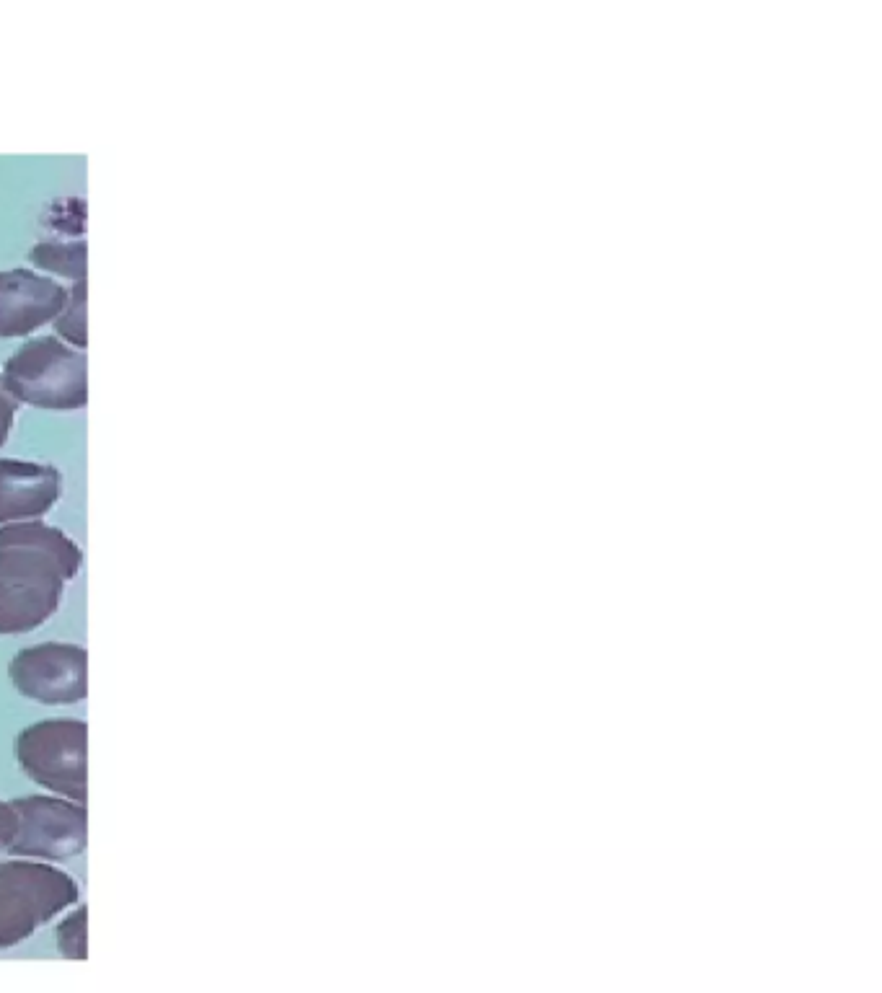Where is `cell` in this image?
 <instances>
[{
  "mask_svg": "<svg viewBox=\"0 0 882 993\" xmlns=\"http://www.w3.org/2000/svg\"><path fill=\"white\" fill-rule=\"evenodd\" d=\"M68 290L32 269H0V337H24L55 321Z\"/></svg>",
  "mask_w": 882,
  "mask_h": 993,
  "instance_id": "7",
  "label": "cell"
},
{
  "mask_svg": "<svg viewBox=\"0 0 882 993\" xmlns=\"http://www.w3.org/2000/svg\"><path fill=\"white\" fill-rule=\"evenodd\" d=\"M19 828L8 854L65 862L86 851L88 815L83 802L68 797H19L11 802Z\"/></svg>",
  "mask_w": 882,
  "mask_h": 993,
  "instance_id": "5",
  "label": "cell"
},
{
  "mask_svg": "<svg viewBox=\"0 0 882 993\" xmlns=\"http://www.w3.org/2000/svg\"><path fill=\"white\" fill-rule=\"evenodd\" d=\"M32 259L34 264L57 272V275L73 277V280L86 277V244L83 241H76V244H57V241L37 244L32 251Z\"/></svg>",
  "mask_w": 882,
  "mask_h": 993,
  "instance_id": "9",
  "label": "cell"
},
{
  "mask_svg": "<svg viewBox=\"0 0 882 993\" xmlns=\"http://www.w3.org/2000/svg\"><path fill=\"white\" fill-rule=\"evenodd\" d=\"M78 900V885L63 869L42 862L0 864V950L24 942Z\"/></svg>",
  "mask_w": 882,
  "mask_h": 993,
  "instance_id": "3",
  "label": "cell"
},
{
  "mask_svg": "<svg viewBox=\"0 0 882 993\" xmlns=\"http://www.w3.org/2000/svg\"><path fill=\"white\" fill-rule=\"evenodd\" d=\"M19 828V815L13 810L11 802H0V851H8L13 836Z\"/></svg>",
  "mask_w": 882,
  "mask_h": 993,
  "instance_id": "13",
  "label": "cell"
},
{
  "mask_svg": "<svg viewBox=\"0 0 882 993\" xmlns=\"http://www.w3.org/2000/svg\"><path fill=\"white\" fill-rule=\"evenodd\" d=\"M83 551L42 520L0 525V634H29L60 608Z\"/></svg>",
  "mask_w": 882,
  "mask_h": 993,
  "instance_id": "1",
  "label": "cell"
},
{
  "mask_svg": "<svg viewBox=\"0 0 882 993\" xmlns=\"http://www.w3.org/2000/svg\"><path fill=\"white\" fill-rule=\"evenodd\" d=\"M86 352L37 337L8 357L3 383L16 401L39 409H81L88 401Z\"/></svg>",
  "mask_w": 882,
  "mask_h": 993,
  "instance_id": "2",
  "label": "cell"
},
{
  "mask_svg": "<svg viewBox=\"0 0 882 993\" xmlns=\"http://www.w3.org/2000/svg\"><path fill=\"white\" fill-rule=\"evenodd\" d=\"M88 730L81 719H47L24 730L16 740V758L32 781L57 797L86 802Z\"/></svg>",
  "mask_w": 882,
  "mask_h": 993,
  "instance_id": "4",
  "label": "cell"
},
{
  "mask_svg": "<svg viewBox=\"0 0 882 993\" xmlns=\"http://www.w3.org/2000/svg\"><path fill=\"white\" fill-rule=\"evenodd\" d=\"M57 950L70 960H86V908H78L57 926Z\"/></svg>",
  "mask_w": 882,
  "mask_h": 993,
  "instance_id": "11",
  "label": "cell"
},
{
  "mask_svg": "<svg viewBox=\"0 0 882 993\" xmlns=\"http://www.w3.org/2000/svg\"><path fill=\"white\" fill-rule=\"evenodd\" d=\"M57 331L76 347H86V280H76L63 311L55 316Z\"/></svg>",
  "mask_w": 882,
  "mask_h": 993,
  "instance_id": "10",
  "label": "cell"
},
{
  "mask_svg": "<svg viewBox=\"0 0 882 993\" xmlns=\"http://www.w3.org/2000/svg\"><path fill=\"white\" fill-rule=\"evenodd\" d=\"M63 492L55 466L34 461H0V525L37 520L50 513Z\"/></svg>",
  "mask_w": 882,
  "mask_h": 993,
  "instance_id": "8",
  "label": "cell"
},
{
  "mask_svg": "<svg viewBox=\"0 0 882 993\" xmlns=\"http://www.w3.org/2000/svg\"><path fill=\"white\" fill-rule=\"evenodd\" d=\"M8 675L26 699L39 704H76L88 694V655L78 644H37L13 657Z\"/></svg>",
  "mask_w": 882,
  "mask_h": 993,
  "instance_id": "6",
  "label": "cell"
},
{
  "mask_svg": "<svg viewBox=\"0 0 882 993\" xmlns=\"http://www.w3.org/2000/svg\"><path fill=\"white\" fill-rule=\"evenodd\" d=\"M16 409H19V401L8 394L6 383H3V375H0V445L8 443V435H11Z\"/></svg>",
  "mask_w": 882,
  "mask_h": 993,
  "instance_id": "12",
  "label": "cell"
}]
</instances>
